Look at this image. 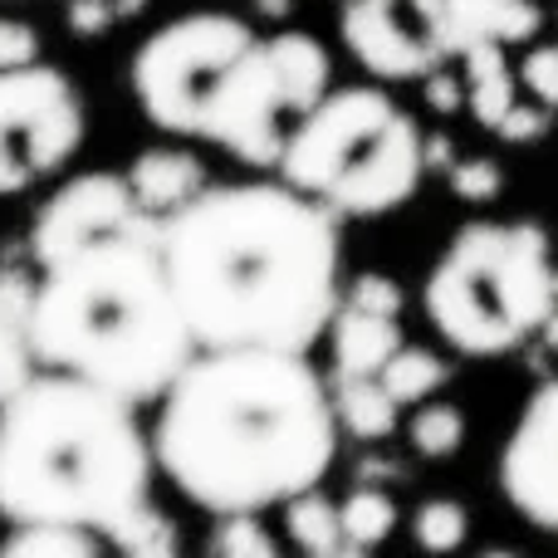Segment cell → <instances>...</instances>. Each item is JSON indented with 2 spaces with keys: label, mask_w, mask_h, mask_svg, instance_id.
Returning a JSON list of instances; mask_svg holds the SVG:
<instances>
[{
  "label": "cell",
  "mask_w": 558,
  "mask_h": 558,
  "mask_svg": "<svg viewBox=\"0 0 558 558\" xmlns=\"http://www.w3.org/2000/svg\"><path fill=\"white\" fill-rule=\"evenodd\" d=\"M162 265L196 348L308 353L338 308V216L284 177L206 186L162 216Z\"/></svg>",
  "instance_id": "obj_1"
},
{
  "label": "cell",
  "mask_w": 558,
  "mask_h": 558,
  "mask_svg": "<svg viewBox=\"0 0 558 558\" xmlns=\"http://www.w3.org/2000/svg\"><path fill=\"white\" fill-rule=\"evenodd\" d=\"M338 416L308 353L196 348L157 397L153 461L206 514H265L328 475Z\"/></svg>",
  "instance_id": "obj_2"
},
{
  "label": "cell",
  "mask_w": 558,
  "mask_h": 558,
  "mask_svg": "<svg viewBox=\"0 0 558 558\" xmlns=\"http://www.w3.org/2000/svg\"><path fill=\"white\" fill-rule=\"evenodd\" d=\"M29 343L39 367L88 377L137 407L157 402L196 353L162 265V221L49 255L35 279Z\"/></svg>",
  "instance_id": "obj_3"
},
{
  "label": "cell",
  "mask_w": 558,
  "mask_h": 558,
  "mask_svg": "<svg viewBox=\"0 0 558 558\" xmlns=\"http://www.w3.org/2000/svg\"><path fill=\"white\" fill-rule=\"evenodd\" d=\"M153 436L137 402L74 373L39 367L0 402V514L108 534L153 500Z\"/></svg>",
  "instance_id": "obj_4"
},
{
  "label": "cell",
  "mask_w": 558,
  "mask_h": 558,
  "mask_svg": "<svg viewBox=\"0 0 558 558\" xmlns=\"http://www.w3.org/2000/svg\"><path fill=\"white\" fill-rule=\"evenodd\" d=\"M422 123L387 88H328L294 118L279 147V177L333 216H387L426 177Z\"/></svg>",
  "instance_id": "obj_5"
},
{
  "label": "cell",
  "mask_w": 558,
  "mask_h": 558,
  "mask_svg": "<svg viewBox=\"0 0 558 558\" xmlns=\"http://www.w3.org/2000/svg\"><path fill=\"white\" fill-rule=\"evenodd\" d=\"M432 328L471 357L530 343L554 314V241L534 221H471L446 241L426 275Z\"/></svg>",
  "instance_id": "obj_6"
},
{
  "label": "cell",
  "mask_w": 558,
  "mask_h": 558,
  "mask_svg": "<svg viewBox=\"0 0 558 558\" xmlns=\"http://www.w3.org/2000/svg\"><path fill=\"white\" fill-rule=\"evenodd\" d=\"M333 84V59L304 29L255 35L216 78L196 137L226 147L245 167H275L284 147V118H299Z\"/></svg>",
  "instance_id": "obj_7"
},
{
  "label": "cell",
  "mask_w": 558,
  "mask_h": 558,
  "mask_svg": "<svg viewBox=\"0 0 558 558\" xmlns=\"http://www.w3.org/2000/svg\"><path fill=\"white\" fill-rule=\"evenodd\" d=\"M251 39L255 29L226 10H192L153 29L133 54V98L143 118L172 137H196L216 78Z\"/></svg>",
  "instance_id": "obj_8"
},
{
  "label": "cell",
  "mask_w": 558,
  "mask_h": 558,
  "mask_svg": "<svg viewBox=\"0 0 558 558\" xmlns=\"http://www.w3.org/2000/svg\"><path fill=\"white\" fill-rule=\"evenodd\" d=\"M84 147V98L64 69H0V196L54 177Z\"/></svg>",
  "instance_id": "obj_9"
},
{
  "label": "cell",
  "mask_w": 558,
  "mask_h": 558,
  "mask_svg": "<svg viewBox=\"0 0 558 558\" xmlns=\"http://www.w3.org/2000/svg\"><path fill=\"white\" fill-rule=\"evenodd\" d=\"M500 490L514 514L558 539V377L534 387L500 451Z\"/></svg>",
  "instance_id": "obj_10"
},
{
  "label": "cell",
  "mask_w": 558,
  "mask_h": 558,
  "mask_svg": "<svg viewBox=\"0 0 558 558\" xmlns=\"http://www.w3.org/2000/svg\"><path fill=\"white\" fill-rule=\"evenodd\" d=\"M153 221H162V216H153V211L137 206L128 177L84 172V177H69V182L35 211V226H29V255H35V265H45L49 255L69 251V245L88 241V235L133 231V226H153Z\"/></svg>",
  "instance_id": "obj_11"
},
{
  "label": "cell",
  "mask_w": 558,
  "mask_h": 558,
  "mask_svg": "<svg viewBox=\"0 0 558 558\" xmlns=\"http://www.w3.org/2000/svg\"><path fill=\"white\" fill-rule=\"evenodd\" d=\"M338 35H343L348 54L383 84L426 78L446 59L407 0H343Z\"/></svg>",
  "instance_id": "obj_12"
},
{
  "label": "cell",
  "mask_w": 558,
  "mask_h": 558,
  "mask_svg": "<svg viewBox=\"0 0 558 558\" xmlns=\"http://www.w3.org/2000/svg\"><path fill=\"white\" fill-rule=\"evenodd\" d=\"M544 25L539 0H441V20H436L432 39L441 54H461V49L495 39V45H524Z\"/></svg>",
  "instance_id": "obj_13"
},
{
  "label": "cell",
  "mask_w": 558,
  "mask_h": 558,
  "mask_svg": "<svg viewBox=\"0 0 558 558\" xmlns=\"http://www.w3.org/2000/svg\"><path fill=\"white\" fill-rule=\"evenodd\" d=\"M328 353H333V377H377L387 357L402 348V328L387 314H367L338 299L333 318L324 328Z\"/></svg>",
  "instance_id": "obj_14"
},
{
  "label": "cell",
  "mask_w": 558,
  "mask_h": 558,
  "mask_svg": "<svg viewBox=\"0 0 558 558\" xmlns=\"http://www.w3.org/2000/svg\"><path fill=\"white\" fill-rule=\"evenodd\" d=\"M128 186H133L137 206L153 216H172L177 206H186L192 196H202L206 186V167L196 153H182V147H147V153L133 157L128 167Z\"/></svg>",
  "instance_id": "obj_15"
},
{
  "label": "cell",
  "mask_w": 558,
  "mask_h": 558,
  "mask_svg": "<svg viewBox=\"0 0 558 558\" xmlns=\"http://www.w3.org/2000/svg\"><path fill=\"white\" fill-rule=\"evenodd\" d=\"M29 304H35V275L0 265V402L39 373L29 343Z\"/></svg>",
  "instance_id": "obj_16"
},
{
  "label": "cell",
  "mask_w": 558,
  "mask_h": 558,
  "mask_svg": "<svg viewBox=\"0 0 558 558\" xmlns=\"http://www.w3.org/2000/svg\"><path fill=\"white\" fill-rule=\"evenodd\" d=\"M461 59H465V104H471V113L495 133V123L520 104V98H514L520 78H514L510 59H505V45L481 39V45L461 49Z\"/></svg>",
  "instance_id": "obj_17"
},
{
  "label": "cell",
  "mask_w": 558,
  "mask_h": 558,
  "mask_svg": "<svg viewBox=\"0 0 558 558\" xmlns=\"http://www.w3.org/2000/svg\"><path fill=\"white\" fill-rule=\"evenodd\" d=\"M328 397H333L338 432L357 436V441H383V436L397 432L402 407H397V397L377 377H333Z\"/></svg>",
  "instance_id": "obj_18"
},
{
  "label": "cell",
  "mask_w": 558,
  "mask_h": 558,
  "mask_svg": "<svg viewBox=\"0 0 558 558\" xmlns=\"http://www.w3.org/2000/svg\"><path fill=\"white\" fill-rule=\"evenodd\" d=\"M108 539L84 524H59V520H29L10 524V534L0 539V554L10 558H94L104 554Z\"/></svg>",
  "instance_id": "obj_19"
},
{
  "label": "cell",
  "mask_w": 558,
  "mask_h": 558,
  "mask_svg": "<svg viewBox=\"0 0 558 558\" xmlns=\"http://www.w3.org/2000/svg\"><path fill=\"white\" fill-rule=\"evenodd\" d=\"M284 530H289V544L314 558H338L343 554V524H338V505L328 500L318 485H308V490L289 495L284 505Z\"/></svg>",
  "instance_id": "obj_20"
},
{
  "label": "cell",
  "mask_w": 558,
  "mask_h": 558,
  "mask_svg": "<svg viewBox=\"0 0 558 558\" xmlns=\"http://www.w3.org/2000/svg\"><path fill=\"white\" fill-rule=\"evenodd\" d=\"M377 383L397 397V407H416L451 383V363H446L441 353H432V348L402 343L392 357H387L383 373H377Z\"/></svg>",
  "instance_id": "obj_21"
},
{
  "label": "cell",
  "mask_w": 558,
  "mask_h": 558,
  "mask_svg": "<svg viewBox=\"0 0 558 558\" xmlns=\"http://www.w3.org/2000/svg\"><path fill=\"white\" fill-rule=\"evenodd\" d=\"M338 524H343V554H367V549L392 539L397 505H392V495L363 485V490H353L343 505H338Z\"/></svg>",
  "instance_id": "obj_22"
},
{
  "label": "cell",
  "mask_w": 558,
  "mask_h": 558,
  "mask_svg": "<svg viewBox=\"0 0 558 558\" xmlns=\"http://www.w3.org/2000/svg\"><path fill=\"white\" fill-rule=\"evenodd\" d=\"M108 549L118 554H133V558H167L182 549V534H177V524L167 520L162 510H157L153 500H143L137 510H128L123 520L113 524V530L104 534Z\"/></svg>",
  "instance_id": "obj_23"
},
{
  "label": "cell",
  "mask_w": 558,
  "mask_h": 558,
  "mask_svg": "<svg viewBox=\"0 0 558 558\" xmlns=\"http://www.w3.org/2000/svg\"><path fill=\"white\" fill-rule=\"evenodd\" d=\"M412 451L416 456H426V461H446V456H456L461 451V441H465V416H461V407H451V402H416V412H412Z\"/></svg>",
  "instance_id": "obj_24"
},
{
  "label": "cell",
  "mask_w": 558,
  "mask_h": 558,
  "mask_svg": "<svg viewBox=\"0 0 558 558\" xmlns=\"http://www.w3.org/2000/svg\"><path fill=\"white\" fill-rule=\"evenodd\" d=\"M206 549L221 558H275L279 539L260 524V514H216V530L206 534Z\"/></svg>",
  "instance_id": "obj_25"
},
{
  "label": "cell",
  "mask_w": 558,
  "mask_h": 558,
  "mask_svg": "<svg viewBox=\"0 0 558 558\" xmlns=\"http://www.w3.org/2000/svg\"><path fill=\"white\" fill-rule=\"evenodd\" d=\"M465 530H471V520L456 500H426L412 514V539L426 554H456L465 544Z\"/></svg>",
  "instance_id": "obj_26"
},
{
  "label": "cell",
  "mask_w": 558,
  "mask_h": 558,
  "mask_svg": "<svg viewBox=\"0 0 558 558\" xmlns=\"http://www.w3.org/2000/svg\"><path fill=\"white\" fill-rule=\"evenodd\" d=\"M446 182H451V192L461 196V202H495V196L505 192V172L495 157H461V162H451V172H446Z\"/></svg>",
  "instance_id": "obj_27"
},
{
  "label": "cell",
  "mask_w": 558,
  "mask_h": 558,
  "mask_svg": "<svg viewBox=\"0 0 558 558\" xmlns=\"http://www.w3.org/2000/svg\"><path fill=\"white\" fill-rule=\"evenodd\" d=\"M514 78H520V88L534 98V104H544L549 113H558V45H530Z\"/></svg>",
  "instance_id": "obj_28"
},
{
  "label": "cell",
  "mask_w": 558,
  "mask_h": 558,
  "mask_svg": "<svg viewBox=\"0 0 558 558\" xmlns=\"http://www.w3.org/2000/svg\"><path fill=\"white\" fill-rule=\"evenodd\" d=\"M343 304H353V308H367V314H387V318H402V284H397L392 275H377V270H367V275H357L353 284H348V299Z\"/></svg>",
  "instance_id": "obj_29"
},
{
  "label": "cell",
  "mask_w": 558,
  "mask_h": 558,
  "mask_svg": "<svg viewBox=\"0 0 558 558\" xmlns=\"http://www.w3.org/2000/svg\"><path fill=\"white\" fill-rule=\"evenodd\" d=\"M39 59V29L25 20L0 15V69H20Z\"/></svg>",
  "instance_id": "obj_30"
},
{
  "label": "cell",
  "mask_w": 558,
  "mask_h": 558,
  "mask_svg": "<svg viewBox=\"0 0 558 558\" xmlns=\"http://www.w3.org/2000/svg\"><path fill=\"white\" fill-rule=\"evenodd\" d=\"M544 128H549V108H544V104H530V108L514 104L510 113L495 123V133H500L505 143H539Z\"/></svg>",
  "instance_id": "obj_31"
},
{
  "label": "cell",
  "mask_w": 558,
  "mask_h": 558,
  "mask_svg": "<svg viewBox=\"0 0 558 558\" xmlns=\"http://www.w3.org/2000/svg\"><path fill=\"white\" fill-rule=\"evenodd\" d=\"M64 20L74 35H104V29L113 25V5H108V0H69Z\"/></svg>",
  "instance_id": "obj_32"
},
{
  "label": "cell",
  "mask_w": 558,
  "mask_h": 558,
  "mask_svg": "<svg viewBox=\"0 0 558 558\" xmlns=\"http://www.w3.org/2000/svg\"><path fill=\"white\" fill-rule=\"evenodd\" d=\"M426 98H432L436 113H456L465 104V78H451V74H426Z\"/></svg>",
  "instance_id": "obj_33"
},
{
  "label": "cell",
  "mask_w": 558,
  "mask_h": 558,
  "mask_svg": "<svg viewBox=\"0 0 558 558\" xmlns=\"http://www.w3.org/2000/svg\"><path fill=\"white\" fill-rule=\"evenodd\" d=\"M539 338H544V348H549V353H558V265H554V314L544 318Z\"/></svg>",
  "instance_id": "obj_34"
},
{
  "label": "cell",
  "mask_w": 558,
  "mask_h": 558,
  "mask_svg": "<svg viewBox=\"0 0 558 558\" xmlns=\"http://www.w3.org/2000/svg\"><path fill=\"white\" fill-rule=\"evenodd\" d=\"M407 5L416 10V20H422L426 29H436V20H441V0H407Z\"/></svg>",
  "instance_id": "obj_35"
},
{
  "label": "cell",
  "mask_w": 558,
  "mask_h": 558,
  "mask_svg": "<svg viewBox=\"0 0 558 558\" xmlns=\"http://www.w3.org/2000/svg\"><path fill=\"white\" fill-rule=\"evenodd\" d=\"M108 5H113V20H133V15H143L153 0H108Z\"/></svg>",
  "instance_id": "obj_36"
},
{
  "label": "cell",
  "mask_w": 558,
  "mask_h": 558,
  "mask_svg": "<svg viewBox=\"0 0 558 558\" xmlns=\"http://www.w3.org/2000/svg\"><path fill=\"white\" fill-rule=\"evenodd\" d=\"M260 5H265V15H284L289 0H260Z\"/></svg>",
  "instance_id": "obj_37"
}]
</instances>
